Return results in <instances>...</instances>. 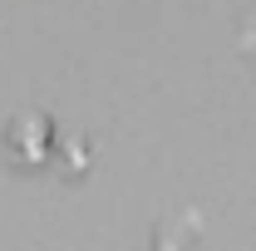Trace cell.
<instances>
[{
	"label": "cell",
	"instance_id": "6da1fadb",
	"mask_svg": "<svg viewBox=\"0 0 256 251\" xmlns=\"http://www.w3.org/2000/svg\"><path fill=\"white\" fill-rule=\"evenodd\" d=\"M5 153H10L15 168H25V172L50 168V158H54V118L40 114V108L15 114V118L5 124Z\"/></svg>",
	"mask_w": 256,
	"mask_h": 251
},
{
	"label": "cell",
	"instance_id": "7a4b0ae2",
	"mask_svg": "<svg viewBox=\"0 0 256 251\" xmlns=\"http://www.w3.org/2000/svg\"><path fill=\"white\" fill-rule=\"evenodd\" d=\"M84 162H89V143H64L60 148V172L64 178H84Z\"/></svg>",
	"mask_w": 256,
	"mask_h": 251
}]
</instances>
